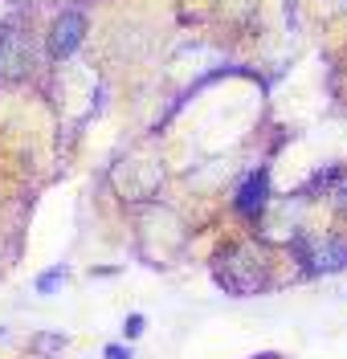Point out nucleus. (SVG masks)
<instances>
[{
  "label": "nucleus",
  "instance_id": "3",
  "mask_svg": "<svg viewBox=\"0 0 347 359\" xmlns=\"http://www.w3.org/2000/svg\"><path fill=\"white\" fill-rule=\"evenodd\" d=\"M266 201H270V172H266V168H257V172H250L245 184L237 188V212L254 221L257 212L266 208Z\"/></svg>",
  "mask_w": 347,
  "mask_h": 359
},
{
  "label": "nucleus",
  "instance_id": "4",
  "mask_svg": "<svg viewBox=\"0 0 347 359\" xmlns=\"http://www.w3.org/2000/svg\"><path fill=\"white\" fill-rule=\"evenodd\" d=\"M57 278H66V266H53V269H46V273L37 278V290H41V294H49L53 286H57Z\"/></svg>",
  "mask_w": 347,
  "mask_h": 359
},
{
  "label": "nucleus",
  "instance_id": "2",
  "mask_svg": "<svg viewBox=\"0 0 347 359\" xmlns=\"http://www.w3.org/2000/svg\"><path fill=\"white\" fill-rule=\"evenodd\" d=\"M29 53H33V45H29V37L21 33L17 17L0 21V74H4V78H25L29 66H33Z\"/></svg>",
  "mask_w": 347,
  "mask_h": 359
},
{
  "label": "nucleus",
  "instance_id": "5",
  "mask_svg": "<svg viewBox=\"0 0 347 359\" xmlns=\"http://www.w3.org/2000/svg\"><path fill=\"white\" fill-rule=\"evenodd\" d=\"M107 355H111V359H131L135 351H131V347H118V343H115V347H107Z\"/></svg>",
  "mask_w": 347,
  "mask_h": 359
},
{
  "label": "nucleus",
  "instance_id": "1",
  "mask_svg": "<svg viewBox=\"0 0 347 359\" xmlns=\"http://www.w3.org/2000/svg\"><path fill=\"white\" fill-rule=\"evenodd\" d=\"M86 29H90V21H86L82 8H66V13H57V17H53V29H49V37H46V53L53 57V62L74 57L78 45L86 41Z\"/></svg>",
  "mask_w": 347,
  "mask_h": 359
}]
</instances>
